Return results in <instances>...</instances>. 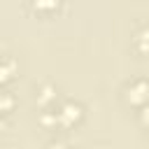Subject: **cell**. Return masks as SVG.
<instances>
[{"instance_id": "obj_1", "label": "cell", "mask_w": 149, "mask_h": 149, "mask_svg": "<svg viewBox=\"0 0 149 149\" xmlns=\"http://www.w3.org/2000/svg\"><path fill=\"white\" fill-rule=\"evenodd\" d=\"M35 5H40V7H47V5H49V7H54V5H56V0H35Z\"/></svg>"}, {"instance_id": "obj_2", "label": "cell", "mask_w": 149, "mask_h": 149, "mask_svg": "<svg viewBox=\"0 0 149 149\" xmlns=\"http://www.w3.org/2000/svg\"><path fill=\"white\" fill-rule=\"evenodd\" d=\"M5 105H12V98H5ZM0 107H2V100H0Z\"/></svg>"}]
</instances>
